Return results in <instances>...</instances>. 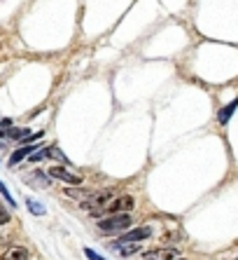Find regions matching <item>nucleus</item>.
Returning <instances> with one entry per match:
<instances>
[{
	"instance_id": "9d476101",
	"label": "nucleus",
	"mask_w": 238,
	"mask_h": 260,
	"mask_svg": "<svg viewBox=\"0 0 238 260\" xmlns=\"http://www.w3.org/2000/svg\"><path fill=\"white\" fill-rule=\"evenodd\" d=\"M233 110H236V101H231L229 106H226V108H222L220 115H217V120H220L222 124H226V122H229V117L233 115Z\"/></svg>"
},
{
	"instance_id": "6e6552de",
	"label": "nucleus",
	"mask_w": 238,
	"mask_h": 260,
	"mask_svg": "<svg viewBox=\"0 0 238 260\" xmlns=\"http://www.w3.org/2000/svg\"><path fill=\"white\" fill-rule=\"evenodd\" d=\"M35 150H40V145H24V148H19L17 152H14L12 157H10V167H14V164H19L24 157H28V155H33Z\"/></svg>"
},
{
	"instance_id": "423d86ee",
	"label": "nucleus",
	"mask_w": 238,
	"mask_h": 260,
	"mask_svg": "<svg viewBox=\"0 0 238 260\" xmlns=\"http://www.w3.org/2000/svg\"><path fill=\"white\" fill-rule=\"evenodd\" d=\"M152 235V228H147V225H145V228H129V230L126 232H122V239H119L117 244H131V242H145V239H147V237Z\"/></svg>"
},
{
	"instance_id": "7ed1b4c3",
	"label": "nucleus",
	"mask_w": 238,
	"mask_h": 260,
	"mask_svg": "<svg viewBox=\"0 0 238 260\" xmlns=\"http://www.w3.org/2000/svg\"><path fill=\"white\" fill-rule=\"evenodd\" d=\"M133 204H136V200H133L131 194H119V197H112V200L105 204L103 216H112V213H129L133 209Z\"/></svg>"
},
{
	"instance_id": "39448f33",
	"label": "nucleus",
	"mask_w": 238,
	"mask_h": 260,
	"mask_svg": "<svg viewBox=\"0 0 238 260\" xmlns=\"http://www.w3.org/2000/svg\"><path fill=\"white\" fill-rule=\"evenodd\" d=\"M145 260H185L178 248H152L145 253Z\"/></svg>"
},
{
	"instance_id": "9b49d317",
	"label": "nucleus",
	"mask_w": 238,
	"mask_h": 260,
	"mask_svg": "<svg viewBox=\"0 0 238 260\" xmlns=\"http://www.w3.org/2000/svg\"><path fill=\"white\" fill-rule=\"evenodd\" d=\"M26 204H28V209H30V213H35V216H42V213H45V209H42L40 204H37V202H33V200H28L26 202Z\"/></svg>"
},
{
	"instance_id": "2eb2a0df",
	"label": "nucleus",
	"mask_w": 238,
	"mask_h": 260,
	"mask_svg": "<svg viewBox=\"0 0 238 260\" xmlns=\"http://www.w3.org/2000/svg\"><path fill=\"white\" fill-rule=\"evenodd\" d=\"M0 127H10V120H0Z\"/></svg>"
},
{
	"instance_id": "f8f14e48",
	"label": "nucleus",
	"mask_w": 238,
	"mask_h": 260,
	"mask_svg": "<svg viewBox=\"0 0 238 260\" xmlns=\"http://www.w3.org/2000/svg\"><path fill=\"white\" fill-rule=\"evenodd\" d=\"M0 194H3V197H5V200L10 202V204H12V206H17V204H14V197H12V194H10V190L5 188V183H3V181H0Z\"/></svg>"
},
{
	"instance_id": "0eeeda50",
	"label": "nucleus",
	"mask_w": 238,
	"mask_h": 260,
	"mask_svg": "<svg viewBox=\"0 0 238 260\" xmlns=\"http://www.w3.org/2000/svg\"><path fill=\"white\" fill-rule=\"evenodd\" d=\"M0 260H30V251L24 246H10L0 255Z\"/></svg>"
},
{
	"instance_id": "f257e3e1",
	"label": "nucleus",
	"mask_w": 238,
	"mask_h": 260,
	"mask_svg": "<svg viewBox=\"0 0 238 260\" xmlns=\"http://www.w3.org/2000/svg\"><path fill=\"white\" fill-rule=\"evenodd\" d=\"M101 235H117V232H126L131 228V216L129 213H112V216H105L96 223Z\"/></svg>"
},
{
	"instance_id": "4468645a",
	"label": "nucleus",
	"mask_w": 238,
	"mask_h": 260,
	"mask_svg": "<svg viewBox=\"0 0 238 260\" xmlns=\"http://www.w3.org/2000/svg\"><path fill=\"white\" fill-rule=\"evenodd\" d=\"M7 220H10V213H7L5 209H3V206H0V225H5Z\"/></svg>"
},
{
	"instance_id": "ddd939ff",
	"label": "nucleus",
	"mask_w": 238,
	"mask_h": 260,
	"mask_svg": "<svg viewBox=\"0 0 238 260\" xmlns=\"http://www.w3.org/2000/svg\"><path fill=\"white\" fill-rule=\"evenodd\" d=\"M84 255H87V258H89V260H105V258H103V255H98V253H96L94 248H84Z\"/></svg>"
},
{
	"instance_id": "f03ea898",
	"label": "nucleus",
	"mask_w": 238,
	"mask_h": 260,
	"mask_svg": "<svg viewBox=\"0 0 238 260\" xmlns=\"http://www.w3.org/2000/svg\"><path fill=\"white\" fill-rule=\"evenodd\" d=\"M112 197H114V190L105 188V190H98V192H91L87 200L80 202V206H82L84 211H89L91 216H103V209H105V204Z\"/></svg>"
},
{
	"instance_id": "20e7f679",
	"label": "nucleus",
	"mask_w": 238,
	"mask_h": 260,
	"mask_svg": "<svg viewBox=\"0 0 238 260\" xmlns=\"http://www.w3.org/2000/svg\"><path fill=\"white\" fill-rule=\"evenodd\" d=\"M49 178H56V181H63L68 183V185H82L84 178L80 174H75V171L66 169V167H52V169H47Z\"/></svg>"
},
{
	"instance_id": "1a4fd4ad",
	"label": "nucleus",
	"mask_w": 238,
	"mask_h": 260,
	"mask_svg": "<svg viewBox=\"0 0 238 260\" xmlns=\"http://www.w3.org/2000/svg\"><path fill=\"white\" fill-rule=\"evenodd\" d=\"M140 248H143L140 242H131V244H117L114 242V251H117L119 255H133V253H138Z\"/></svg>"
}]
</instances>
